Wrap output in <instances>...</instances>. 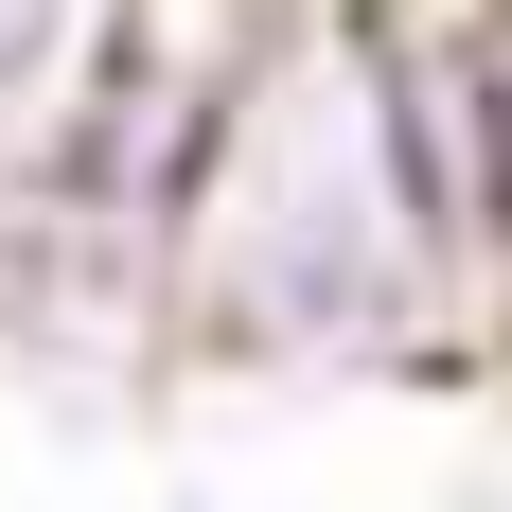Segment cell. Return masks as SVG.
Instances as JSON below:
<instances>
[{"label": "cell", "mask_w": 512, "mask_h": 512, "mask_svg": "<svg viewBox=\"0 0 512 512\" xmlns=\"http://www.w3.org/2000/svg\"><path fill=\"white\" fill-rule=\"evenodd\" d=\"M159 336L212 371H460L495 354V283L460 265L389 106V36L336 0H265L212 71L177 212H159Z\"/></svg>", "instance_id": "6da1fadb"}, {"label": "cell", "mask_w": 512, "mask_h": 512, "mask_svg": "<svg viewBox=\"0 0 512 512\" xmlns=\"http://www.w3.org/2000/svg\"><path fill=\"white\" fill-rule=\"evenodd\" d=\"M106 18H124V0H0V283H18V195H36V142H53V106H71V71L106 53Z\"/></svg>", "instance_id": "7a4b0ae2"}, {"label": "cell", "mask_w": 512, "mask_h": 512, "mask_svg": "<svg viewBox=\"0 0 512 512\" xmlns=\"http://www.w3.org/2000/svg\"><path fill=\"white\" fill-rule=\"evenodd\" d=\"M336 18H371V36H512V0H336Z\"/></svg>", "instance_id": "3957f363"}, {"label": "cell", "mask_w": 512, "mask_h": 512, "mask_svg": "<svg viewBox=\"0 0 512 512\" xmlns=\"http://www.w3.org/2000/svg\"><path fill=\"white\" fill-rule=\"evenodd\" d=\"M495 124H512V36H495ZM495 283H512V230H495Z\"/></svg>", "instance_id": "277c9868"}, {"label": "cell", "mask_w": 512, "mask_h": 512, "mask_svg": "<svg viewBox=\"0 0 512 512\" xmlns=\"http://www.w3.org/2000/svg\"><path fill=\"white\" fill-rule=\"evenodd\" d=\"M159 512H212V495H159Z\"/></svg>", "instance_id": "5b68a950"}]
</instances>
